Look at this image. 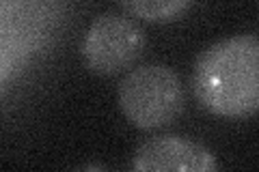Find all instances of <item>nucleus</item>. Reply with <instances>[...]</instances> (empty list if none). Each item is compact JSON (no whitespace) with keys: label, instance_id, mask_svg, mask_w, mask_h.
<instances>
[{"label":"nucleus","instance_id":"nucleus-1","mask_svg":"<svg viewBox=\"0 0 259 172\" xmlns=\"http://www.w3.org/2000/svg\"><path fill=\"white\" fill-rule=\"evenodd\" d=\"M192 93L201 108L225 119L259 112V37L236 35L216 41L197 56Z\"/></svg>","mask_w":259,"mask_h":172},{"label":"nucleus","instance_id":"nucleus-2","mask_svg":"<svg viewBox=\"0 0 259 172\" xmlns=\"http://www.w3.org/2000/svg\"><path fill=\"white\" fill-rule=\"evenodd\" d=\"M123 117L139 129H158L180 117L186 93L180 76L166 65H141L130 69L117 88Z\"/></svg>","mask_w":259,"mask_h":172},{"label":"nucleus","instance_id":"nucleus-3","mask_svg":"<svg viewBox=\"0 0 259 172\" xmlns=\"http://www.w3.org/2000/svg\"><path fill=\"white\" fill-rule=\"evenodd\" d=\"M145 30L132 18L104 13L91 22L82 41L80 59L95 76H117L141 59Z\"/></svg>","mask_w":259,"mask_h":172},{"label":"nucleus","instance_id":"nucleus-4","mask_svg":"<svg viewBox=\"0 0 259 172\" xmlns=\"http://www.w3.org/2000/svg\"><path fill=\"white\" fill-rule=\"evenodd\" d=\"M216 166L207 146L184 136H153L136 149L132 159L139 172H212Z\"/></svg>","mask_w":259,"mask_h":172},{"label":"nucleus","instance_id":"nucleus-5","mask_svg":"<svg viewBox=\"0 0 259 172\" xmlns=\"http://www.w3.org/2000/svg\"><path fill=\"white\" fill-rule=\"evenodd\" d=\"M121 7L134 18L153 24H166L190 9L192 0H119Z\"/></svg>","mask_w":259,"mask_h":172}]
</instances>
